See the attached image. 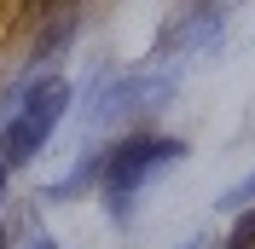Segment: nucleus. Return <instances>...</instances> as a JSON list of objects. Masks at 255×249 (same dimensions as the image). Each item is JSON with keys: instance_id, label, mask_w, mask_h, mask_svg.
<instances>
[{"instance_id": "obj_1", "label": "nucleus", "mask_w": 255, "mask_h": 249, "mask_svg": "<svg viewBox=\"0 0 255 249\" xmlns=\"http://www.w3.org/2000/svg\"><path fill=\"white\" fill-rule=\"evenodd\" d=\"M64 110H70V81H64V76L29 81V87L17 93L6 127H0V162H6V168L35 162V156H41V145L52 139V127L64 122Z\"/></svg>"}, {"instance_id": "obj_2", "label": "nucleus", "mask_w": 255, "mask_h": 249, "mask_svg": "<svg viewBox=\"0 0 255 249\" xmlns=\"http://www.w3.org/2000/svg\"><path fill=\"white\" fill-rule=\"evenodd\" d=\"M180 156H186L180 139H128V145H116V151L105 156V174H99V197H105V209H111L116 220H128L133 197H139L162 168H174Z\"/></svg>"}, {"instance_id": "obj_3", "label": "nucleus", "mask_w": 255, "mask_h": 249, "mask_svg": "<svg viewBox=\"0 0 255 249\" xmlns=\"http://www.w3.org/2000/svg\"><path fill=\"white\" fill-rule=\"evenodd\" d=\"M174 93V70H162L157 64L151 70H128V76H111L93 87V105H87V127H105L116 122V116H128V110H145V105H162V99Z\"/></svg>"}, {"instance_id": "obj_4", "label": "nucleus", "mask_w": 255, "mask_h": 249, "mask_svg": "<svg viewBox=\"0 0 255 249\" xmlns=\"http://www.w3.org/2000/svg\"><path fill=\"white\" fill-rule=\"evenodd\" d=\"M221 29H226V12H221V6H191V12H180L174 23L157 35V52H151V58H162V64L203 58V52L221 41Z\"/></svg>"}, {"instance_id": "obj_5", "label": "nucleus", "mask_w": 255, "mask_h": 249, "mask_svg": "<svg viewBox=\"0 0 255 249\" xmlns=\"http://www.w3.org/2000/svg\"><path fill=\"white\" fill-rule=\"evenodd\" d=\"M0 249H58V238L47 232V220H41L35 203H17L12 220H6V244Z\"/></svg>"}, {"instance_id": "obj_6", "label": "nucleus", "mask_w": 255, "mask_h": 249, "mask_svg": "<svg viewBox=\"0 0 255 249\" xmlns=\"http://www.w3.org/2000/svg\"><path fill=\"white\" fill-rule=\"evenodd\" d=\"M250 203H255V174H250V180H238V186L226 191V197H221V209H250Z\"/></svg>"}, {"instance_id": "obj_7", "label": "nucleus", "mask_w": 255, "mask_h": 249, "mask_svg": "<svg viewBox=\"0 0 255 249\" xmlns=\"http://www.w3.org/2000/svg\"><path fill=\"white\" fill-rule=\"evenodd\" d=\"M226 249H255V215H250V220H244L238 232H232V244H226Z\"/></svg>"}, {"instance_id": "obj_8", "label": "nucleus", "mask_w": 255, "mask_h": 249, "mask_svg": "<svg viewBox=\"0 0 255 249\" xmlns=\"http://www.w3.org/2000/svg\"><path fill=\"white\" fill-rule=\"evenodd\" d=\"M0 191H6V162H0Z\"/></svg>"}]
</instances>
